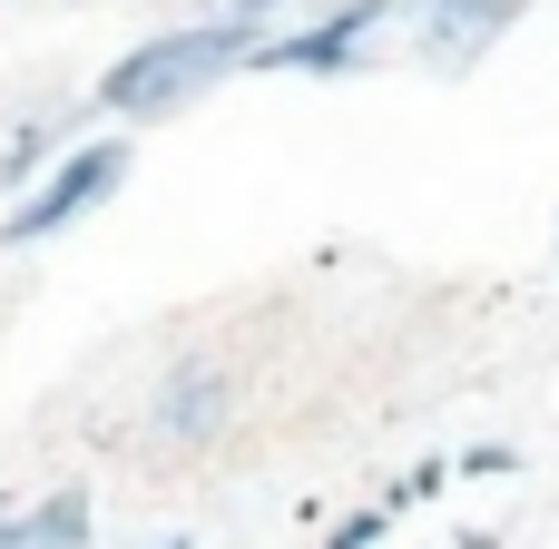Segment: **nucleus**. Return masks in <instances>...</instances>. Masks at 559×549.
Returning <instances> with one entry per match:
<instances>
[{"mask_svg": "<svg viewBox=\"0 0 559 549\" xmlns=\"http://www.w3.org/2000/svg\"><path fill=\"white\" fill-rule=\"evenodd\" d=\"M452 472H462V481H511V472H521V452H511V442H462V462H452Z\"/></svg>", "mask_w": 559, "mask_h": 549, "instance_id": "obj_10", "label": "nucleus"}, {"mask_svg": "<svg viewBox=\"0 0 559 549\" xmlns=\"http://www.w3.org/2000/svg\"><path fill=\"white\" fill-rule=\"evenodd\" d=\"M157 549H197V540H187V530H167V540H157Z\"/></svg>", "mask_w": 559, "mask_h": 549, "instance_id": "obj_13", "label": "nucleus"}, {"mask_svg": "<svg viewBox=\"0 0 559 549\" xmlns=\"http://www.w3.org/2000/svg\"><path fill=\"white\" fill-rule=\"evenodd\" d=\"M550 255H559V236H550Z\"/></svg>", "mask_w": 559, "mask_h": 549, "instance_id": "obj_15", "label": "nucleus"}, {"mask_svg": "<svg viewBox=\"0 0 559 549\" xmlns=\"http://www.w3.org/2000/svg\"><path fill=\"white\" fill-rule=\"evenodd\" d=\"M255 39H265V29H246L236 10H216V20H177V29H147L138 49H118V59L98 69L88 108H98L108 128H157V118L197 108L206 88H226V79L255 59Z\"/></svg>", "mask_w": 559, "mask_h": 549, "instance_id": "obj_1", "label": "nucleus"}, {"mask_svg": "<svg viewBox=\"0 0 559 549\" xmlns=\"http://www.w3.org/2000/svg\"><path fill=\"white\" fill-rule=\"evenodd\" d=\"M88 530H98V511L79 491H49V501H29V511L0 521V549H88Z\"/></svg>", "mask_w": 559, "mask_h": 549, "instance_id": "obj_7", "label": "nucleus"}, {"mask_svg": "<svg viewBox=\"0 0 559 549\" xmlns=\"http://www.w3.org/2000/svg\"><path fill=\"white\" fill-rule=\"evenodd\" d=\"M226 422H236V373L216 354H187V363L157 373V393H147V452H206Z\"/></svg>", "mask_w": 559, "mask_h": 549, "instance_id": "obj_4", "label": "nucleus"}, {"mask_svg": "<svg viewBox=\"0 0 559 549\" xmlns=\"http://www.w3.org/2000/svg\"><path fill=\"white\" fill-rule=\"evenodd\" d=\"M383 29H403V0H324V10H295L285 29H265L246 69H265V79H354V69L383 59Z\"/></svg>", "mask_w": 559, "mask_h": 549, "instance_id": "obj_3", "label": "nucleus"}, {"mask_svg": "<svg viewBox=\"0 0 559 549\" xmlns=\"http://www.w3.org/2000/svg\"><path fill=\"white\" fill-rule=\"evenodd\" d=\"M452 549H501V530H462V540H452Z\"/></svg>", "mask_w": 559, "mask_h": 549, "instance_id": "obj_12", "label": "nucleus"}, {"mask_svg": "<svg viewBox=\"0 0 559 549\" xmlns=\"http://www.w3.org/2000/svg\"><path fill=\"white\" fill-rule=\"evenodd\" d=\"M226 10H236V20H246V29H285V20H295V10H305V0H226Z\"/></svg>", "mask_w": 559, "mask_h": 549, "instance_id": "obj_11", "label": "nucleus"}, {"mask_svg": "<svg viewBox=\"0 0 559 549\" xmlns=\"http://www.w3.org/2000/svg\"><path fill=\"white\" fill-rule=\"evenodd\" d=\"M442 481H452V462H413V472H403V481H393V491H383V511H393V521H403V511H423V501H432V491H442Z\"/></svg>", "mask_w": 559, "mask_h": 549, "instance_id": "obj_9", "label": "nucleus"}, {"mask_svg": "<svg viewBox=\"0 0 559 549\" xmlns=\"http://www.w3.org/2000/svg\"><path fill=\"white\" fill-rule=\"evenodd\" d=\"M128 187V128H79L20 196H0V246L29 255V246H59L69 226H88L108 196Z\"/></svg>", "mask_w": 559, "mask_h": 549, "instance_id": "obj_2", "label": "nucleus"}, {"mask_svg": "<svg viewBox=\"0 0 559 549\" xmlns=\"http://www.w3.org/2000/svg\"><path fill=\"white\" fill-rule=\"evenodd\" d=\"M383 530H393V511H383V501H364V511H344V521L324 530V549H383Z\"/></svg>", "mask_w": 559, "mask_h": 549, "instance_id": "obj_8", "label": "nucleus"}, {"mask_svg": "<svg viewBox=\"0 0 559 549\" xmlns=\"http://www.w3.org/2000/svg\"><path fill=\"white\" fill-rule=\"evenodd\" d=\"M10 511H20V501H0V521H10Z\"/></svg>", "mask_w": 559, "mask_h": 549, "instance_id": "obj_14", "label": "nucleus"}, {"mask_svg": "<svg viewBox=\"0 0 559 549\" xmlns=\"http://www.w3.org/2000/svg\"><path fill=\"white\" fill-rule=\"evenodd\" d=\"M403 29H413V59L432 79H462L521 29V0H403Z\"/></svg>", "mask_w": 559, "mask_h": 549, "instance_id": "obj_5", "label": "nucleus"}, {"mask_svg": "<svg viewBox=\"0 0 559 549\" xmlns=\"http://www.w3.org/2000/svg\"><path fill=\"white\" fill-rule=\"evenodd\" d=\"M69 138H79V108H29V118L0 138V196H20V187H29V177H39Z\"/></svg>", "mask_w": 559, "mask_h": 549, "instance_id": "obj_6", "label": "nucleus"}]
</instances>
